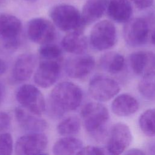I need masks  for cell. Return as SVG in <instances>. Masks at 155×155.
I'll return each mask as SVG.
<instances>
[{
	"label": "cell",
	"instance_id": "1",
	"mask_svg": "<svg viewBox=\"0 0 155 155\" xmlns=\"http://www.w3.org/2000/svg\"><path fill=\"white\" fill-rule=\"evenodd\" d=\"M82 99V91L78 85L63 81L51 90L46 103V111L51 117L59 119L66 113L76 110Z\"/></svg>",
	"mask_w": 155,
	"mask_h": 155
},
{
	"label": "cell",
	"instance_id": "2",
	"mask_svg": "<svg viewBox=\"0 0 155 155\" xmlns=\"http://www.w3.org/2000/svg\"><path fill=\"white\" fill-rule=\"evenodd\" d=\"M81 116L84 128L91 136L98 140L105 137L110 117L105 105L97 102L87 103L82 108Z\"/></svg>",
	"mask_w": 155,
	"mask_h": 155
},
{
	"label": "cell",
	"instance_id": "3",
	"mask_svg": "<svg viewBox=\"0 0 155 155\" xmlns=\"http://www.w3.org/2000/svg\"><path fill=\"white\" fill-rule=\"evenodd\" d=\"M49 15L54 25L64 31H83L85 27L81 12L70 4H60L53 7Z\"/></svg>",
	"mask_w": 155,
	"mask_h": 155
},
{
	"label": "cell",
	"instance_id": "4",
	"mask_svg": "<svg viewBox=\"0 0 155 155\" xmlns=\"http://www.w3.org/2000/svg\"><path fill=\"white\" fill-rule=\"evenodd\" d=\"M22 23L15 16L3 13L0 14V47L12 51L21 44Z\"/></svg>",
	"mask_w": 155,
	"mask_h": 155
},
{
	"label": "cell",
	"instance_id": "5",
	"mask_svg": "<svg viewBox=\"0 0 155 155\" xmlns=\"http://www.w3.org/2000/svg\"><path fill=\"white\" fill-rule=\"evenodd\" d=\"M16 99L21 106L27 111L41 116L46 111V102L44 95L36 86L25 84L18 88Z\"/></svg>",
	"mask_w": 155,
	"mask_h": 155
},
{
	"label": "cell",
	"instance_id": "6",
	"mask_svg": "<svg viewBox=\"0 0 155 155\" xmlns=\"http://www.w3.org/2000/svg\"><path fill=\"white\" fill-rule=\"evenodd\" d=\"M117 40L116 29L113 22L102 20L92 28L90 35L91 47L97 51H104L113 47Z\"/></svg>",
	"mask_w": 155,
	"mask_h": 155
},
{
	"label": "cell",
	"instance_id": "7",
	"mask_svg": "<svg viewBox=\"0 0 155 155\" xmlns=\"http://www.w3.org/2000/svg\"><path fill=\"white\" fill-rule=\"evenodd\" d=\"M120 90V85L116 81L105 75L94 76L88 84L90 96L98 102L110 101L118 94Z\"/></svg>",
	"mask_w": 155,
	"mask_h": 155
},
{
	"label": "cell",
	"instance_id": "8",
	"mask_svg": "<svg viewBox=\"0 0 155 155\" xmlns=\"http://www.w3.org/2000/svg\"><path fill=\"white\" fill-rule=\"evenodd\" d=\"M149 22L143 18L130 19L125 22L123 36L125 42L131 47H140L148 41L150 35Z\"/></svg>",
	"mask_w": 155,
	"mask_h": 155
},
{
	"label": "cell",
	"instance_id": "9",
	"mask_svg": "<svg viewBox=\"0 0 155 155\" xmlns=\"http://www.w3.org/2000/svg\"><path fill=\"white\" fill-rule=\"evenodd\" d=\"M27 35L32 42L41 45L53 42L56 38V31L53 23L43 18H36L29 21Z\"/></svg>",
	"mask_w": 155,
	"mask_h": 155
},
{
	"label": "cell",
	"instance_id": "10",
	"mask_svg": "<svg viewBox=\"0 0 155 155\" xmlns=\"http://www.w3.org/2000/svg\"><path fill=\"white\" fill-rule=\"evenodd\" d=\"M47 144V137L42 132H29L17 140L15 153L18 155L45 154Z\"/></svg>",
	"mask_w": 155,
	"mask_h": 155
},
{
	"label": "cell",
	"instance_id": "11",
	"mask_svg": "<svg viewBox=\"0 0 155 155\" xmlns=\"http://www.w3.org/2000/svg\"><path fill=\"white\" fill-rule=\"evenodd\" d=\"M131 139L132 135L129 127L124 123H116L111 128L107 150L110 154H120L127 150Z\"/></svg>",
	"mask_w": 155,
	"mask_h": 155
},
{
	"label": "cell",
	"instance_id": "12",
	"mask_svg": "<svg viewBox=\"0 0 155 155\" xmlns=\"http://www.w3.org/2000/svg\"><path fill=\"white\" fill-rule=\"evenodd\" d=\"M61 69L60 61L41 59L34 73L35 83L43 88L51 87L58 81Z\"/></svg>",
	"mask_w": 155,
	"mask_h": 155
},
{
	"label": "cell",
	"instance_id": "13",
	"mask_svg": "<svg viewBox=\"0 0 155 155\" xmlns=\"http://www.w3.org/2000/svg\"><path fill=\"white\" fill-rule=\"evenodd\" d=\"M94 66L95 61L93 56L79 54L66 60L65 70L69 77L81 79L87 77L93 70Z\"/></svg>",
	"mask_w": 155,
	"mask_h": 155
},
{
	"label": "cell",
	"instance_id": "14",
	"mask_svg": "<svg viewBox=\"0 0 155 155\" xmlns=\"http://www.w3.org/2000/svg\"><path fill=\"white\" fill-rule=\"evenodd\" d=\"M130 63L133 72L143 77L155 72V54L150 51H137L130 56Z\"/></svg>",
	"mask_w": 155,
	"mask_h": 155
},
{
	"label": "cell",
	"instance_id": "15",
	"mask_svg": "<svg viewBox=\"0 0 155 155\" xmlns=\"http://www.w3.org/2000/svg\"><path fill=\"white\" fill-rule=\"evenodd\" d=\"M36 62L37 59L33 53H26L19 56L13 67V79L17 82L27 81L34 72Z\"/></svg>",
	"mask_w": 155,
	"mask_h": 155
},
{
	"label": "cell",
	"instance_id": "16",
	"mask_svg": "<svg viewBox=\"0 0 155 155\" xmlns=\"http://www.w3.org/2000/svg\"><path fill=\"white\" fill-rule=\"evenodd\" d=\"M15 116L19 125L29 132H42L48 127L47 122L40 116L35 114L22 107L15 108Z\"/></svg>",
	"mask_w": 155,
	"mask_h": 155
},
{
	"label": "cell",
	"instance_id": "17",
	"mask_svg": "<svg viewBox=\"0 0 155 155\" xmlns=\"http://www.w3.org/2000/svg\"><path fill=\"white\" fill-rule=\"evenodd\" d=\"M62 47L70 53L83 54L88 48V40L83 31L68 32L62 39Z\"/></svg>",
	"mask_w": 155,
	"mask_h": 155
},
{
	"label": "cell",
	"instance_id": "18",
	"mask_svg": "<svg viewBox=\"0 0 155 155\" xmlns=\"http://www.w3.org/2000/svg\"><path fill=\"white\" fill-rule=\"evenodd\" d=\"M138 101L129 94H121L113 101L111 108L113 113L119 116H128L135 113L139 109Z\"/></svg>",
	"mask_w": 155,
	"mask_h": 155
},
{
	"label": "cell",
	"instance_id": "19",
	"mask_svg": "<svg viewBox=\"0 0 155 155\" xmlns=\"http://www.w3.org/2000/svg\"><path fill=\"white\" fill-rule=\"evenodd\" d=\"M109 0H87L84 4L81 15L86 25L99 19L107 11Z\"/></svg>",
	"mask_w": 155,
	"mask_h": 155
},
{
	"label": "cell",
	"instance_id": "20",
	"mask_svg": "<svg viewBox=\"0 0 155 155\" xmlns=\"http://www.w3.org/2000/svg\"><path fill=\"white\" fill-rule=\"evenodd\" d=\"M107 12L112 20L125 23L130 19L133 8L128 0H109Z\"/></svg>",
	"mask_w": 155,
	"mask_h": 155
},
{
	"label": "cell",
	"instance_id": "21",
	"mask_svg": "<svg viewBox=\"0 0 155 155\" xmlns=\"http://www.w3.org/2000/svg\"><path fill=\"white\" fill-rule=\"evenodd\" d=\"M83 147L82 141L74 137L67 136L59 139L53 146V153L57 155L78 154Z\"/></svg>",
	"mask_w": 155,
	"mask_h": 155
},
{
	"label": "cell",
	"instance_id": "22",
	"mask_svg": "<svg viewBox=\"0 0 155 155\" xmlns=\"http://www.w3.org/2000/svg\"><path fill=\"white\" fill-rule=\"evenodd\" d=\"M101 67L105 71L116 74L122 71L125 65L124 57L118 52L108 51L103 54L99 60Z\"/></svg>",
	"mask_w": 155,
	"mask_h": 155
},
{
	"label": "cell",
	"instance_id": "23",
	"mask_svg": "<svg viewBox=\"0 0 155 155\" xmlns=\"http://www.w3.org/2000/svg\"><path fill=\"white\" fill-rule=\"evenodd\" d=\"M81 128L80 119L76 116L67 117L57 126L58 133L64 136H73L79 133Z\"/></svg>",
	"mask_w": 155,
	"mask_h": 155
},
{
	"label": "cell",
	"instance_id": "24",
	"mask_svg": "<svg viewBox=\"0 0 155 155\" xmlns=\"http://www.w3.org/2000/svg\"><path fill=\"white\" fill-rule=\"evenodd\" d=\"M139 125L143 133L148 136H155V108L143 112L139 119Z\"/></svg>",
	"mask_w": 155,
	"mask_h": 155
},
{
	"label": "cell",
	"instance_id": "25",
	"mask_svg": "<svg viewBox=\"0 0 155 155\" xmlns=\"http://www.w3.org/2000/svg\"><path fill=\"white\" fill-rule=\"evenodd\" d=\"M138 89L144 98L155 101V72L142 77L138 84Z\"/></svg>",
	"mask_w": 155,
	"mask_h": 155
},
{
	"label": "cell",
	"instance_id": "26",
	"mask_svg": "<svg viewBox=\"0 0 155 155\" xmlns=\"http://www.w3.org/2000/svg\"><path fill=\"white\" fill-rule=\"evenodd\" d=\"M39 54L43 59L61 61L62 53L61 48L51 42L41 45L39 49Z\"/></svg>",
	"mask_w": 155,
	"mask_h": 155
},
{
	"label": "cell",
	"instance_id": "27",
	"mask_svg": "<svg viewBox=\"0 0 155 155\" xmlns=\"http://www.w3.org/2000/svg\"><path fill=\"white\" fill-rule=\"evenodd\" d=\"M13 147V142L12 135L7 132L0 133V154H11Z\"/></svg>",
	"mask_w": 155,
	"mask_h": 155
},
{
	"label": "cell",
	"instance_id": "28",
	"mask_svg": "<svg viewBox=\"0 0 155 155\" xmlns=\"http://www.w3.org/2000/svg\"><path fill=\"white\" fill-rule=\"evenodd\" d=\"M105 154V150L100 147L88 145L86 147H83L82 149L79 151L78 154H85V155H89V154H95V155H101Z\"/></svg>",
	"mask_w": 155,
	"mask_h": 155
},
{
	"label": "cell",
	"instance_id": "29",
	"mask_svg": "<svg viewBox=\"0 0 155 155\" xmlns=\"http://www.w3.org/2000/svg\"><path fill=\"white\" fill-rule=\"evenodd\" d=\"M10 124L11 119L9 114L4 111H0V132L8 128Z\"/></svg>",
	"mask_w": 155,
	"mask_h": 155
},
{
	"label": "cell",
	"instance_id": "30",
	"mask_svg": "<svg viewBox=\"0 0 155 155\" xmlns=\"http://www.w3.org/2000/svg\"><path fill=\"white\" fill-rule=\"evenodd\" d=\"M134 5L140 10H144L150 7L154 0H131Z\"/></svg>",
	"mask_w": 155,
	"mask_h": 155
},
{
	"label": "cell",
	"instance_id": "31",
	"mask_svg": "<svg viewBox=\"0 0 155 155\" xmlns=\"http://www.w3.org/2000/svg\"><path fill=\"white\" fill-rule=\"evenodd\" d=\"M7 70V64L4 59L0 58V76L2 75Z\"/></svg>",
	"mask_w": 155,
	"mask_h": 155
},
{
	"label": "cell",
	"instance_id": "32",
	"mask_svg": "<svg viewBox=\"0 0 155 155\" xmlns=\"http://www.w3.org/2000/svg\"><path fill=\"white\" fill-rule=\"evenodd\" d=\"M128 154H144L145 153L143 152L142 150L137 148H132L128 150L126 153Z\"/></svg>",
	"mask_w": 155,
	"mask_h": 155
},
{
	"label": "cell",
	"instance_id": "33",
	"mask_svg": "<svg viewBox=\"0 0 155 155\" xmlns=\"http://www.w3.org/2000/svg\"><path fill=\"white\" fill-rule=\"evenodd\" d=\"M151 40L153 45L155 46V27L153 28L151 33Z\"/></svg>",
	"mask_w": 155,
	"mask_h": 155
},
{
	"label": "cell",
	"instance_id": "34",
	"mask_svg": "<svg viewBox=\"0 0 155 155\" xmlns=\"http://www.w3.org/2000/svg\"><path fill=\"white\" fill-rule=\"evenodd\" d=\"M3 94H4V92H3L2 87V85H1V83H0V105H1V103H2V101Z\"/></svg>",
	"mask_w": 155,
	"mask_h": 155
},
{
	"label": "cell",
	"instance_id": "35",
	"mask_svg": "<svg viewBox=\"0 0 155 155\" xmlns=\"http://www.w3.org/2000/svg\"><path fill=\"white\" fill-rule=\"evenodd\" d=\"M150 150L154 151V153H155V143H153L150 146Z\"/></svg>",
	"mask_w": 155,
	"mask_h": 155
},
{
	"label": "cell",
	"instance_id": "36",
	"mask_svg": "<svg viewBox=\"0 0 155 155\" xmlns=\"http://www.w3.org/2000/svg\"><path fill=\"white\" fill-rule=\"evenodd\" d=\"M26 2H30V3H34L35 2L37 1V0H24Z\"/></svg>",
	"mask_w": 155,
	"mask_h": 155
},
{
	"label": "cell",
	"instance_id": "37",
	"mask_svg": "<svg viewBox=\"0 0 155 155\" xmlns=\"http://www.w3.org/2000/svg\"><path fill=\"white\" fill-rule=\"evenodd\" d=\"M5 2V0H0V6L4 5Z\"/></svg>",
	"mask_w": 155,
	"mask_h": 155
}]
</instances>
